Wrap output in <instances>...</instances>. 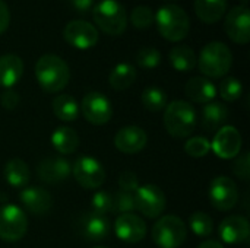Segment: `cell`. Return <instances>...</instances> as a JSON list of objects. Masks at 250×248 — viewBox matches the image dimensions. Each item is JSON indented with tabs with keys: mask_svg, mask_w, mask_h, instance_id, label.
Wrapping results in <instances>:
<instances>
[{
	"mask_svg": "<svg viewBox=\"0 0 250 248\" xmlns=\"http://www.w3.org/2000/svg\"><path fill=\"white\" fill-rule=\"evenodd\" d=\"M35 77L38 85L50 94L63 91L70 80L67 63L56 54H44L35 63Z\"/></svg>",
	"mask_w": 250,
	"mask_h": 248,
	"instance_id": "6da1fadb",
	"label": "cell"
},
{
	"mask_svg": "<svg viewBox=\"0 0 250 248\" xmlns=\"http://www.w3.org/2000/svg\"><path fill=\"white\" fill-rule=\"evenodd\" d=\"M164 127L176 139L189 137L196 127V111L192 104L183 99L171 101L164 108Z\"/></svg>",
	"mask_w": 250,
	"mask_h": 248,
	"instance_id": "7a4b0ae2",
	"label": "cell"
},
{
	"mask_svg": "<svg viewBox=\"0 0 250 248\" xmlns=\"http://www.w3.org/2000/svg\"><path fill=\"white\" fill-rule=\"evenodd\" d=\"M160 34L173 42L182 41L190 31L189 15L177 4H164L154 15Z\"/></svg>",
	"mask_w": 250,
	"mask_h": 248,
	"instance_id": "3957f363",
	"label": "cell"
},
{
	"mask_svg": "<svg viewBox=\"0 0 250 248\" xmlns=\"http://www.w3.org/2000/svg\"><path fill=\"white\" fill-rule=\"evenodd\" d=\"M199 70L208 77H223L231 69L233 54L231 50L221 41L208 42L199 53Z\"/></svg>",
	"mask_w": 250,
	"mask_h": 248,
	"instance_id": "277c9868",
	"label": "cell"
},
{
	"mask_svg": "<svg viewBox=\"0 0 250 248\" xmlns=\"http://www.w3.org/2000/svg\"><path fill=\"white\" fill-rule=\"evenodd\" d=\"M92 18L97 26L110 35H120L127 26V13L117 0H101L92 7Z\"/></svg>",
	"mask_w": 250,
	"mask_h": 248,
	"instance_id": "5b68a950",
	"label": "cell"
},
{
	"mask_svg": "<svg viewBox=\"0 0 250 248\" xmlns=\"http://www.w3.org/2000/svg\"><path fill=\"white\" fill-rule=\"evenodd\" d=\"M151 235L160 248H179L188 238V228L179 216L166 215L154 224Z\"/></svg>",
	"mask_w": 250,
	"mask_h": 248,
	"instance_id": "8992f818",
	"label": "cell"
},
{
	"mask_svg": "<svg viewBox=\"0 0 250 248\" xmlns=\"http://www.w3.org/2000/svg\"><path fill=\"white\" fill-rule=\"evenodd\" d=\"M28 231V219L25 212L16 205H4L0 208V240L7 243L19 241Z\"/></svg>",
	"mask_w": 250,
	"mask_h": 248,
	"instance_id": "52a82bcc",
	"label": "cell"
},
{
	"mask_svg": "<svg viewBox=\"0 0 250 248\" xmlns=\"http://www.w3.org/2000/svg\"><path fill=\"white\" fill-rule=\"evenodd\" d=\"M72 174L76 183L86 190L100 189L105 181V170L94 156H79L72 165Z\"/></svg>",
	"mask_w": 250,
	"mask_h": 248,
	"instance_id": "ba28073f",
	"label": "cell"
},
{
	"mask_svg": "<svg viewBox=\"0 0 250 248\" xmlns=\"http://www.w3.org/2000/svg\"><path fill=\"white\" fill-rule=\"evenodd\" d=\"M135 210L141 212L149 219L160 218L166 210V194L164 191L154 184L139 186L133 193Z\"/></svg>",
	"mask_w": 250,
	"mask_h": 248,
	"instance_id": "9c48e42d",
	"label": "cell"
},
{
	"mask_svg": "<svg viewBox=\"0 0 250 248\" xmlns=\"http://www.w3.org/2000/svg\"><path fill=\"white\" fill-rule=\"evenodd\" d=\"M79 110L85 120L94 126H104L113 117V107L110 99L101 92H89L82 98Z\"/></svg>",
	"mask_w": 250,
	"mask_h": 248,
	"instance_id": "30bf717a",
	"label": "cell"
},
{
	"mask_svg": "<svg viewBox=\"0 0 250 248\" xmlns=\"http://www.w3.org/2000/svg\"><path fill=\"white\" fill-rule=\"evenodd\" d=\"M211 205L220 212H229L234 209L239 202V190L236 183L224 175L215 177L209 186Z\"/></svg>",
	"mask_w": 250,
	"mask_h": 248,
	"instance_id": "8fae6325",
	"label": "cell"
},
{
	"mask_svg": "<svg viewBox=\"0 0 250 248\" xmlns=\"http://www.w3.org/2000/svg\"><path fill=\"white\" fill-rule=\"evenodd\" d=\"M224 29L229 38L236 44H248L250 41V12L246 6H234L226 16Z\"/></svg>",
	"mask_w": 250,
	"mask_h": 248,
	"instance_id": "7c38bea8",
	"label": "cell"
},
{
	"mask_svg": "<svg viewBox=\"0 0 250 248\" xmlns=\"http://www.w3.org/2000/svg\"><path fill=\"white\" fill-rule=\"evenodd\" d=\"M66 42L78 50L92 48L98 42L97 28L86 20H70L63 31Z\"/></svg>",
	"mask_w": 250,
	"mask_h": 248,
	"instance_id": "4fadbf2b",
	"label": "cell"
},
{
	"mask_svg": "<svg viewBox=\"0 0 250 248\" xmlns=\"http://www.w3.org/2000/svg\"><path fill=\"white\" fill-rule=\"evenodd\" d=\"M211 151L221 159H233L242 151V134L233 126H223L211 142Z\"/></svg>",
	"mask_w": 250,
	"mask_h": 248,
	"instance_id": "5bb4252c",
	"label": "cell"
},
{
	"mask_svg": "<svg viewBox=\"0 0 250 248\" xmlns=\"http://www.w3.org/2000/svg\"><path fill=\"white\" fill-rule=\"evenodd\" d=\"M114 232L119 240L129 244H136L145 238L146 224L135 213H123L119 215L114 222Z\"/></svg>",
	"mask_w": 250,
	"mask_h": 248,
	"instance_id": "9a60e30c",
	"label": "cell"
},
{
	"mask_svg": "<svg viewBox=\"0 0 250 248\" xmlns=\"http://www.w3.org/2000/svg\"><path fill=\"white\" fill-rule=\"evenodd\" d=\"M38 178L47 184H57L67 180L72 174V164L63 156H50L37 167Z\"/></svg>",
	"mask_w": 250,
	"mask_h": 248,
	"instance_id": "2e32d148",
	"label": "cell"
},
{
	"mask_svg": "<svg viewBox=\"0 0 250 248\" xmlns=\"http://www.w3.org/2000/svg\"><path fill=\"white\" fill-rule=\"evenodd\" d=\"M148 136L144 129L138 126H126L120 129L114 136V146L117 151L126 155H136L145 149Z\"/></svg>",
	"mask_w": 250,
	"mask_h": 248,
	"instance_id": "e0dca14e",
	"label": "cell"
},
{
	"mask_svg": "<svg viewBox=\"0 0 250 248\" xmlns=\"http://www.w3.org/2000/svg\"><path fill=\"white\" fill-rule=\"evenodd\" d=\"M218 234L226 244H240L245 243L250 235L249 221L240 215H231L221 221L218 227Z\"/></svg>",
	"mask_w": 250,
	"mask_h": 248,
	"instance_id": "ac0fdd59",
	"label": "cell"
},
{
	"mask_svg": "<svg viewBox=\"0 0 250 248\" xmlns=\"http://www.w3.org/2000/svg\"><path fill=\"white\" fill-rule=\"evenodd\" d=\"M19 199L25 210H28L31 215H35V216L45 215L53 206L51 194L45 189H41V187H25L21 191Z\"/></svg>",
	"mask_w": 250,
	"mask_h": 248,
	"instance_id": "d6986e66",
	"label": "cell"
},
{
	"mask_svg": "<svg viewBox=\"0 0 250 248\" xmlns=\"http://www.w3.org/2000/svg\"><path fill=\"white\" fill-rule=\"evenodd\" d=\"M81 234L89 241H103L111 232V224L107 215L89 212L81 219Z\"/></svg>",
	"mask_w": 250,
	"mask_h": 248,
	"instance_id": "ffe728a7",
	"label": "cell"
},
{
	"mask_svg": "<svg viewBox=\"0 0 250 248\" xmlns=\"http://www.w3.org/2000/svg\"><path fill=\"white\" fill-rule=\"evenodd\" d=\"M185 94L190 101H193L196 104H208L215 99L217 88L209 79L196 76V77H192L186 83Z\"/></svg>",
	"mask_w": 250,
	"mask_h": 248,
	"instance_id": "44dd1931",
	"label": "cell"
},
{
	"mask_svg": "<svg viewBox=\"0 0 250 248\" xmlns=\"http://www.w3.org/2000/svg\"><path fill=\"white\" fill-rule=\"evenodd\" d=\"M23 75V61L16 54H4L0 57V86L12 89Z\"/></svg>",
	"mask_w": 250,
	"mask_h": 248,
	"instance_id": "7402d4cb",
	"label": "cell"
},
{
	"mask_svg": "<svg viewBox=\"0 0 250 248\" xmlns=\"http://www.w3.org/2000/svg\"><path fill=\"white\" fill-rule=\"evenodd\" d=\"M229 117V110L223 102H208L202 108V127L207 132H217L223 127Z\"/></svg>",
	"mask_w": 250,
	"mask_h": 248,
	"instance_id": "603a6c76",
	"label": "cell"
},
{
	"mask_svg": "<svg viewBox=\"0 0 250 248\" xmlns=\"http://www.w3.org/2000/svg\"><path fill=\"white\" fill-rule=\"evenodd\" d=\"M51 145L59 153L70 155L79 146V136L72 127L60 126L51 134Z\"/></svg>",
	"mask_w": 250,
	"mask_h": 248,
	"instance_id": "cb8c5ba5",
	"label": "cell"
},
{
	"mask_svg": "<svg viewBox=\"0 0 250 248\" xmlns=\"http://www.w3.org/2000/svg\"><path fill=\"white\" fill-rule=\"evenodd\" d=\"M3 175L10 187L25 189L29 181L31 174H29V168L25 161H22L19 158H13L4 165Z\"/></svg>",
	"mask_w": 250,
	"mask_h": 248,
	"instance_id": "d4e9b609",
	"label": "cell"
},
{
	"mask_svg": "<svg viewBox=\"0 0 250 248\" xmlns=\"http://www.w3.org/2000/svg\"><path fill=\"white\" fill-rule=\"evenodd\" d=\"M227 10V0H195V12L205 23L218 22Z\"/></svg>",
	"mask_w": 250,
	"mask_h": 248,
	"instance_id": "484cf974",
	"label": "cell"
},
{
	"mask_svg": "<svg viewBox=\"0 0 250 248\" xmlns=\"http://www.w3.org/2000/svg\"><path fill=\"white\" fill-rule=\"evenodd\" d=\"M51 108H53L54 115L59 120L66 121V123L75 121L79 115V111H81L76 99L69 94L57 95L51 102Z\"/></svg>",
	"mask_w": 250,
	"mask_h": 248,
	"instance_id": "4316f807",
	"label": "cell"
},
{
	"mask_svg": "<svg viewBox=\"0 0 250 248\" xmlns=\"http://www.w3.org/2000/svg\"><path fill=\"white\" fill-rule=\"evenodd\" d=\"M136 80V69L130 63H119L108 76V83L114 91H125Z\"/></svg>",
	"mask_w": 250,
	"mask_h": 248,
	"instance_id": "83f0119b",
	"label": "cell"
},
{
	"mask_svg": "<svg viewBox=\"0 0 250 248\" xmlns=\"http://www.w3.org/2000/svg\"><path fill=\"white\" fill-rule=\"evenodd\" d=\"M170 63L177 72H190L195 69L198 58L195 51L188 45H177L170 51Z\"/></svg>",
	"mask_w": 250,
	"mask_h": 248,
	"instance_id": "f1b7e54d",
	"label": "cell"
},
{
	"mask_svg": "<svg viewBox=\"0 0 250 248\" xmlns=\"http://www.w3.org/2000/svg\"><path fill=\"white\" fill-rule=\"evenodd\" d=\"M142 104L148 111L158 113L167 107V94L158 86H148L142 92Z\"/></svg>",
	"mask_w": 250,
	"mask_h": 248,
	"instance_id": "f546056e",
	"label": "cell"
},
{
	"mask_svg": "<svg viewBox=\"0 0 250 248\" xmlns=\"http://www.w3.org/2000/svg\"><path fill=\"white\" fill-rule=\"evenodd\" d=\"M189 227L199 238H208L214 232V221L208 213L195 212L189 218Z\"/></svg>",
	"mask_w": 250,
	"mask_h": 248,
	"instance_id": "4dcf8cb0",
	"label": "cell"
},
{
	"mask_svg": "<svg viewBox=\"0 0 250 248\" xmlns=\"http://www.w3.org/2000/svg\"><path fill=\"white\" fill-rule=\"evenodd\" d=\"M242 94H243V85L239 79H236L233 76L226 77L220 85V95L227 102L237 101L242 96Z\"/></svg>",
	"mask_w": 250,
	"mask_h": 248,
	"instance_id": "1f68e13d",
	"label": "cell"
},
{
	"mask_svg": "<svg viewBox=\"0 0 250 248\" xmlns=\"http://www.w3.org/2000/svg\"><path fill=\"white\" fill-rule=\"evenodd\" d=\"M185 152L192 158H204L211 152V142L202 136L190 137L185 143Z\"/></svg>",
	"mask_w": 250,
	"mask_h": 248,
	"instance_id": "d6a6232c",
	"label": "cell"
},
{
	"mask_svg": "<svg viewBox=\"0 0 250 248\" xmlns=\"http://www.w3.org/2000/svg\"><path fill=\"white\" fill-rule=\"evenodd\" d=\"M130 22L135 28L138 29H145L149 28L154 22V12L149 6L139 4L136 6L132 13H130Z\"/></svg>",
	"mask_w": 250,
	"mask_h": 248,
	"instance_id": "836d02e7",
	"label": "cell"
},
{
	"mask_svg": "<svg viewBox=\"0 0 250 248\" xmlns=\"http://www.w3.org/2000/svg\"><path fill=\"white\" fill-rule=\"evenodd\" d=\"M136 63L142 69H155L161 63V53L152 47L141 48L136 54Z\"/></svg>",
	"mask_w": 250,
	"mask_h": 248,
	"instance_id": "e575fe53",
	"label": "cell"
},
{
	"mask_svg": "<svg viewBox=\"0 0 250 248\" xmlns=\"http://www.w3.org/2000/svg\"><path fill=\"white\" fill-rule=\"evenodd\" d=\"M135 210V199L133 193H126V191H119L113 196V213H133Z\"/></svg>",
	"mask_w": 250,
	"mask_h": 248,
	"instance_id": "d590c367",
	"label": "cell"
},
{
	"mask_svg": "<svg viewBox=\"0 0 250 248\" xmlns=\"http://www.w3.org/2000/svg\"><path fill=\"white\" fill-rule=\"evenodd\" d=\"M91 208L94 213H100V215L110 213L113 209V196L105 190L95 191V194L92 196Z\"/></svg>",
	"mask_w": 250,
	"mask_h": 248,
	"instance_id": "8d00e7d4",
	"label": "cell"
},
{
	"mask_svg": "<svg viewBox=\"0 0 250 248\" xmlns=\"http://www.w3.org/2000/svg\"><path fill=\"white\" fill-rule=\"evenodd\" d=\"M234 175H237L239 178L248 181L250 177V155L249 152H245L242 155L236 156V161L231 165Z\"/></svg>",
	"mask_w": 250,
	"mask_h": 248,
	"instance_id": "74e56055",
	"label": "cell"
},
{
	"mask_svg": "<svg viewBox=\"0 0 250 248\" xmlns=\"http://www.w3.org/2000/svg\"><path fill=\"white\" fill-rule=\"evenodd\" d=\"M119 187H120V191L135 193L139 187L138 175L133 171H123L119 177Z\"/></svg>",
	"mask_w": 250,
	"mask_h": 248,
	"instance_id": "f35d334b",
	"label": "cell"
},
{
	"mask_svg": "<svg viewBox=\"0 0 250 248\" xmlns=\"http://www.w3.org/2000/svg\"><path fill=\"white\" fill-rule=\"evenodd\" d=\"M0 104L6 110H15L19 105V94L13 89H6L0 95Z\"/></svg>",
	"mask_w": 250,
	"mask_h": 248,
	"instance_id": "ab89813d",
	"label": "cell"
},
{
	"mask_svg": "<svg viewBox=\"0 0 250 248\" xmlns=\"http://www.w3.org/2000/svg\"><path fill=\"white\" fill-rule=\"evenodd\" d=\"M10 23V12L7 4L4 3V0H0V35L3 32H6V29L9 28Z\"/></svg>",
	"mask_w": 250,
	"mask_h": 248,
	"instance_id": "60d3db41",
	"label": "cell"
},
{
	"mask_svg": "<svg viewBox=\"0 0 250 248\" xmlns=\"http://www.w3.org/2000/svg\"><path fill=\"white\" fill-rule=\"evenodd\" d=\"M70 3L78 12H88L94 7L95 0H70Z\"/></svg>",
	"mask_w": 250,
	"mask_h": 248,
	"instance_id": "b9f144b4",
	"label": "cell"
},
{
	"mask_svg": "<svg viewBox=\"0 0 250 248\" xmlns=\"http://www.w3.org/2000/svg\"><path fill=\"white\" fill-rule=\"evenodd\" d=\"M198 248H224V246L218 241H214V240H208V241H204Z\"/></svg>",
	"mask_w": 250,
	"mask_h": 248,
	"instance_id": "7bdbcfd3",
	"label": "cell"
},
{
	"mask_svg": "<svg viewBox=\"0 0 250 248\" xmlns=\"http://www.w3.org/2000/svg\"><path fill=\"white\" fill-rule=\"evenodd\" d=\"M92 248H104V247H92Z\"/></svg>",
	"mask_w": 250,
	"mask_h": 248,
	"instance_id": "ee69618b",
	"label": "cell"
}]
</instances>
